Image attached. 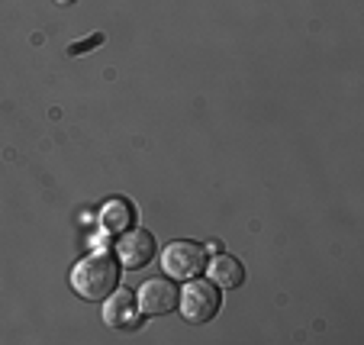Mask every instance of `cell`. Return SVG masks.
Instances as JSON below:
<instances>
[{"label": "cell", "mask_w": 364, "mask_h": 345, "mask_svg": "<svg viewBox=\"0 0 364 345\" xmlns=\"http://www.w3.org/2000/svg\"><path fill=\"white\" fill-rule=\"evenodd\" d=\"M119 284V262L110 258L107 252H94V255L81 258L71 268V290L84 300H107Z\"/></svg>", "instance_id": "obj_1"}, {"label": "cell", "mask_w": 364, "mask_h": 345, "mask_svg": "<svg viewBox=\"0 0 364 345\" xmlns=\"http://www.w3.org/2000/svg\"><path fill=\"white\" fill-rule=\"evenodd\" d=\"M178 310L193 326L210 323L220 313V287L210 277H191L184 290H178Z\"/></svg>", "instance_id": "obj_2"}, {"label": "cell", "mask_w": 364, "mask_h": 345, "mask_svg": "<svg viewBox=\"0 0 364 345\" xmlns=\"http://www.w3.org/2000/svg\"><path fill=\"white\" fill-rule=\"evenodd\" d=\"M203 265H206V249L191 239H178L171 245H165V252H161V268H165V275L171 281H191V277H197L203 271Z\"/></svg>", "instance_id": "obj_3"}, {"label": "cell", "mask_w": 364, "mask_h": 345, "mask_svg": "<svg viewBox=\"0 0 364 345\" xmlns=\"http://www.w3.org/2000/svg\"><path fill=\"white\" fill-rule=\"evenodd\" d=\"M142 317H161V313L178 310V287L171 284V277H149L136 294Z\"/></svg>", "instance_id": "obj_4"}, {"label": "cell", "mask_w": 364, "mask_h": 345, "mask_svg": "<svg viewBox=\"0 0 364 345\" xmlns=\"http://www.w3.org/2000/svg\"><path fill=\"white\" fill-rule=\"evenodd\" d=\"M155 252H159V242H155L151 233H145V229H126L123 239H119V245H117L119 262L132 271L145 268V265L155 258Z\"/></svg>", "instance_id": "obj_5"}, {"label": "cell", "mask_w": 364, "mask_h": 345, "mask_svg": "<svg viewBox=\"0 0 364 345\" xmlns=\"http://www.w3.org/2000/svg\"><path fill=\"white\" fill-rule=\"evenodd\" d=\"M142 319V310H139V300L132 297L129 290H113L107 304H103V323L113 326V329H132Z\"/></svg>", "instance_id": "obj_6"}, {"label": "cell", "mask_w": 364, "mask_h": 345, "mask_svg": "<svg viewBox=\"0 0 364 345\" xmlns=\"http://www.w3.org/2000/svg\"><path fill=\"white\" fill-rule=\"evenodd\" d=\"M203 268H206V277H210L216 287H239V284L245 281V268H242V262L232 258V255H226V252H216Z\"/></svg>", "instance_id": "obj_7"}, {"label": "cell", "mask_w": 364, "mask_h": 345, "mask_svg": "<svg viewBox=\"0 0 364 345\" xmlns=\"http://www.w3.org/2000/svg\"><path fill=\"white\" fill-rule=\"evenodd\" d=\"M132 220H136V210H132L129 201L123 197H113L100 207V229L103 233H126L132 229Z\"/></svg>", "instance_id": "obj_8"}, {"label": "cell", "mask_w": 364, "mask_h": 345, "mask_svg": "<svg viewBox=\"0 0 364 345\" xmlns=\"http://www.w3.org/2000/svg\"><path fill=\"white\" fill-rule=\"evenodd\" d=\"M100 42H103V36H100V33H97V36H90V39H87V42H75V46H71V48H68V52H71V55H81L84 48H90V46H100Z\"/></svg>", "instance_id": "obj_9"}, {"label": "cell", "mask_w": 364, "mask_h": 345, "mask_svg": "<svg viewBox=\"0 0 364 345\" xmlns=\"http://www.w3.org/2000/svg\"><path fill=\"white\" fill-rule=\"evenodd\" d=\"M58 7H68V4H75V0H55Z\"/></svg>", "instance_id": "obj_10"}]
</instances>
